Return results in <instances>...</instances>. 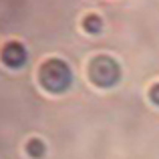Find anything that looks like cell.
<instances>
[{
    "mask_svg": "<svg viewBox=\"0 0 159 159\" xmlns=\"http://www.w3.org/2000/svg\"><path fill=\"white\" fill-rule=\"evenodd\" d=\"M70 69L61 58H48L39 69V81L51 93H62L70 85Z\"/></svg>",
    "mask_w": 159,
    "mask_h": 159,
    "instance_id": "6da1fadb",
    "label": "cell"
},
{
    "mask_svg": "<svg viewBox=\"0 0 159 159\" xmlns=\"http://www.w3.org/2000/svg\"><path fill=\"white\" fill-rule=\"evenodd\" d=\"M119 75L121 69L117 65V61L107 57V54L95 57L89 65V77L97 87H113L119 81Z\"/></svg>",
    "mask_w": 159,
    "mask_h": 159,
    "instance_id": "7a4b0ae2",
    "label": "cell"
},
{
    "mask_svg": "<svg viewBox=\"0 0 159 159\" xmlns=\"http://www.w3.org/2000/svg\"><path fill=\"white\" fill-rule=\"evenodd\" d=\"M0 61L6 66H10V69H18V66H22L24 61H26V48L20 43H16V40H10V43H6L2 47V51H0Z\"/></svg>",
    "mask_w": 159,
    "mask_h": 159,
    "instance_id": "3957f363",
    "label": "cell"
},
{
    "mask_svg": "<svg viewBox=\"0 0 159 159\" xmlns=\"http://www.w3.org/2000/svg\"><path fill=\"white\" fill-rule=\"evenodd\" d=\"M83 28H85V32H89V34H99L101 32V28H103V20H101V16L99 14H87L85 18H83Z\"/></svg>",
    "mask_w": 159,
    "mask_h": 159,
    "instance_id": "277c9868",
    "label": "cell"
},
{
    "mask_svg": "<svg viewBox=\"0 0 159 159\" xmlns=\"http://www.w3.org/2000/svg\"><path fill=\"white\" fill-rule=\"evenodd\" d=\"M44 151H47V147H44V143L40 139H30L26 143V153L32 159H40V157L44 155Z\"/></svg>",
    "mask_w": 159,
    "mask_h": 159,
    "instance_id": "5b68a950",
    "label": "cell"
},
{
    "mask_svg": "<svg viewBox=\"0 0 159 159\" xmlns=\"http://www.w3.org/2000/svg\"><path fill=\"white\" fill-rule=\"evenodd\" d=\"M149 99H151L153 105H159V83L151 85V89H149Z\"/></svg>",
    "mask_w": 159,
    "mask_h": 159,
    "instance_id": "8992f818",
    "label": "cell"
}]
</instances>
